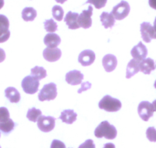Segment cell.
<instances>
[{
    "mask_svg": "<svg viewBox=\"0 0 156 148\" xmlns=\"http://www.w3.org/2000/svg\"><path fill=\"white\" fill-rule=\"evenodd\" d=\"M57 95H58L57 85L55 83H49V84H44V87L39 91L38 99L40 102L51 101L55 99Z\"/></svg>",
    "mask_w": 156,
    "mask_h": 148,
    "instance_id": "cell-3",
    "label": "cell"
},
{
    "mask_svg": "<svg viewBox=\"0 0 156 148\" xmlns=\"http://www.w3.org/2000/svg\"><path fill=\"white\" fill-rule=\"evenodd\" d=\"M41 115H42L41 111H40V110L37 109V108H32L28 109L26 116L27 118H28L30 121L36 122L37 121L38 118L40 117V116Z\"/></svg>",
    "mask_w": 156,
    "mask_h": 148,
    "instance_id": "cell-26",
    "label": "cell"
},
{
    "mask_svg": "<svg viewBox=\"0 0 156 148\" xmlns=\"http://www.w3.org/2000/svg\"><path fill=\"white\" fill-rule=\"evenodd\" d=\"M5 59V52L3 49L0 48V63Z\"/></svg>",
    "mask_w": 156,
    "mask_h": 148,
    "instance_id": "cell-35",
    "label": "cell"
},
{
    "mask_svg": "<svg viewBox=\"0 0 156 148\" xmlns=\"http://www.w3.org/2000/svg\"><path fill=\"white\" fill-rule=\"evenodd\" d=\"M78 148H96L95 144H94V141L91 139H89V140H87L84 143H82L81 145L79 146Z\"/></svg>",
    "mask_w": 156,
    "mask_h": 148,
    "instance_id": "cell-32",
    "label": "cell"
},
{
    "mask_svg": "<svg viewBox=\"0 0 156 148\" xmlns=\"http://www.w3.org/2000/svg\"><path fill=\"white\" fill-rule=\"evenodd\" d=\"M83 79V75L77 70H73L66 74L65 80L69 84L71 85H77L81 84Z\"/></svg>",
    "mask_w": 156,
    "mask_h": 148,
    "instance_id": "cell-14",
    "label": "cell"
},
{
    "mask_svg": "<svg viewBox=\"0 0 156 148\" xmlns=\"http://www.w3.org/2000/svg\"><path fill=\"white\" fill-rule=\"evenodd\" d=\"M57 2H58V3H61V4H64V2L67 1V0H55Z\"/></svg>",
    "mask_w": 156,
    "mask_h": 148,
    "instance_id": "cell-39",
    "label": "cell"
},
{
    "mask_svg": "<svg viewBox=\"0 0 156 148\" xmlns=\"http://www.w3.org/2000/svg\"><path fill=\"white\" fill-rule=\"evenodd\" d=\"M78 17H79L78 13H72L70 11L67 13L66 17L64 18V22L70 29H77L80 28L77 22Z\"/></svg>",
    "mask_w": 156,
    "mask_h": 148,
    "instance_id": "cell-17",
    "label": "cell"
},
{
    "mask_svg": "<svg viewBox=\"0 0 156 148\" xmlns=\"http://www.w3.org/2000/svg\"><path fill=\"white\" fill-rule=\"evenodd\" d=\"M103 66L106 72H111L115 70L117 66V58L115 55L107 54L102 60Z\"/></svg>",
    "mask_w": 156,
    "mask_h": 148,
    "instance_id": "cell-15",
    "label": "cell"
},
{
    "mask_svg": "<svg viewBox=\"0 0 156 148\" xmlns=\"http://www.w3.org/2000/svg\"><path fill=\"white\" fill-rule=\"evenodd\" d=\"M154 87H155L156 88V81H154Z\"/></svg>",
    "mask_w": 156,
    "mask_h": 148,
    "instance_id": "cell-42",
    "label": "cell"
},
{
    "mask_svg": "<svg viewBox=\"0 0 156 148\" xmlns=\"http://www.w3.org/2000/svg\"><path fill=\"white\" fill-rule=\"evenodd\" d=\"M44 29L48 31V32L54 33L55 31H57L58 29V25L56 22L54 21V19H48V20L44 21Z\"/></svg>",
    "mask_w": 156,
    "mask_h": 148,
    "instance_id": "cell-27",
    "label": "cell"
},
{
    "mask_svg": "<svg viewBox=\"0 0 156 148\" xmlns=\"http://www.w3.org/2000/svg\"><path fill=\"white\" fill-rule=\"evenodd\" d=\"M76 117H77V114H76V113L74 112L73 110L67 109L64 110V111L61 112L59 118L64 123L67 124H71L73 122L76 121Z\"/></svg>",
    "mask_w": 156,
    "mask_h": 148,
    "instance_id": "cell-19",
    "label": "cell"
},
{
    "mask_svg": "<svg viewBox=\"0 0 156 148\" xmlns=\"http://www.w3.org/2000/svg\"><path fill=\"white\" fill-rule=\"evenodd\" d=\"M147 55H148V50L142 42H139L137 45L133 47L131 51V55L133 58L139 61L145 59Z\"/></svg>",
    "mask_w": 156,
    "mask_h": 148,
    "instance_id": "cell-11",
    "label": "cell"
},
{
    "mask_svg": "<svg viewBox=\"0 0 156 148\" xmlns=\"http://www.w3.org/2000/svg\"><path fill=\"white\" fill-rule=\"evenodd\" d=\"M153 106V109H154V111H156V100H154V102H153V103L151 104Z\"/></svg>",
    "mask_w": 156,
    "mask_h": 148,
    "instance_id": "cell-38",
    "label": "cell"
},
{
    "mask_svg": "<svg viewBox=\"0 0 156 148\" xmlns=\"http://www.w3.org/2000/svg\"><path fill=\"white\" fill-rule=\"evenodd\" d=\"M43 57L49 62L57 61L61 57V51L58 48H46L43 51Z\"/></svg>",
    "mask_w": 156,
    "mask_h": 148,
    "instance_id": "cell-13",
    "label": "cell"
},
{
    "mask_svg": "<svg viewBox=\"0 0 156 148\" xmlns=\"http://www.w3.org/2000/svg\"><path fill=\"white\" fill-rule=\"evenodd\" d=\"M130 12L129 4L126 1H121L118 5L113 7L111 14L116 20H122L127 17Z\"/></svg>",
    "mask_w": 156,
    "mask_h": 148,
    "instance_id": "cell-5",
    "label": "cell"
},
{
    "mask_svg": "<svg viewBox=\"0 0 156 148\" xmlns=\"http://www.w3.org/2000/svg\"><path fill=\"white\" fill-rule=\"evenodd\" d=\"M94 134L97 138L105 137L109 140H113L116 137L117 131L113 125H111L109 122L105 120L96 128Z\"/></svg>",
    "mask_w": 156,
    "mask_h": 148,
    "instance_id": "cell-1",
    "label": "cell"
},
{
    "mask_svg": "<svg viewBox=\"0 0 156 148\" xmlns=\"http://www.w3.org/2000/svg\"><path fill=\"white\" fill-rule=\"evenodd\" d=\"M0 148H1V146H0Z\"/></svg>",
    "mask_w": 156,
    "mask_h": 148,
    "instance_id": "cell-44",
    "label": "cell"
},
{
    "mask_svg": "<svg viewBox=\"0 0 156 148\" xmlns=\"http://www.w3.org/2000/svg\"><path fill=\"white\" fill-rule=\"evenodd\" d=\"M91 87V84L90 82H88V81H87V82H84L82 84V87L80 89V90H78V93L80 94L81 92L84 91H87L88 90L89 88H90Z\"/></svg>",
    "mask_w": 156,
    "mask_h": 148,
    "instance_id": "cell-34",
    "label": "cell"
},
{
    "mask_svg": "<svg viewBox=\"0 0 156 148\" xmlns=\"http://www.w3.org/2000/svg\"><path fill=\"white\" fill-rule=\"evenodd\" d=\"M31 76L34 77L36 79L39 80V81L46 78V76H47V71L43 67H39V66H35L34 68H31Z\"/></svg>",
    "mask_w": 156,
    "mask_h": 148,
    "instance_id": "cell-24",
    "label": "cell"
},
{
    "mask_svg": "<svg viewBox=\"0 0 156 148\" xmlns=\"http://www.w3.org/2000/svg\"><path fill=\"white\" fill-rule=\"evenodd\" d=\"M99 108L108 112H116L122 108V103L116 98H113L110 95H106L99 103Z\"/></svg>",
    "mask_w": 156,
    "mask_h": 148,
    "instance_id": "cell-2",
    "label": "cell"
},
{
    "mask_svg": "<svg viewBox=\"0 0 156 148\" xmlns=\"http://www.w3.org/2000/svg\"><path fill=\"white\" fill-rule=\"evenodd\" d=\"M51 148H66V146L61 140H54L51 145Z\"/></svg>",
    "mask_w": 156,
    "mask_h": 148,
    "instance_id": "cell-33",
    "label": "cell"
},
{
    "mask_svg": "<svg viewBox=\"0 0 156 148\" xmlns=\"http://www.w3.org/2000/svg\"><path fill=\"white\" fill-rule=\"evenodd\" d=\"M140 71L145 75H150L151 71L155 69V66H154V62L153 59L148 58H145L142 61H140Z\"/></svg>",
    "mask_w": 156,
    "mask_h": 148,
    "instance_id": "cell-18",
    "label": "cell"
},
{
    "mask_svg": "<svg viewBox=\"0 0 156 148\" xmlns=\"http://www.w3.org/2000/svg\"><path fill=\"white\" fill-rule=\"evenodd\" d=\"M4 6V0H0V9L3 7Z\"/></svg>",
    "mask_w": 156,
    "mask_h": 148,
    "instance_id": "cell-41",
    "label": "cell"
},
{
    "mask_svg": "<svg viewBox=\"0 0 156 148\" xmlns=\"http://www.w3.org/2000/svg\"><path fill=\"white\" fill-rule=\"evenodd\" d=\"M103 148H115V146L113 143H107L104 145V147Z\"/></svg>",
    "mask_w": 156,
    "mask_h": 148,
    "instance_id": "cell-37",
    "label": "cell"
},
{
    "mask_svg": "<svg viewBox=\"0 0 156 148\" xmlns=\"http://www.w3.org/2000/svg\"><path fill=\"white\" fill-rule=\"evenodd\" d=\"M155 68H156V65H155Z\"/></svg>",
    "mask_w": 156,
    "mask_h": 148,
    "instance_id": "cell-45",
    "label": "cell"
},
{
    "mask_svg": "<svg viewBox=\"0 0 156 148\" xmlns=\"http://www.w3.org/2000/svg\"><path fill=\"white\" fill-rule=\"evenodd\" d=\"M92 15L93 7L90 6L87 10H83L81 14L79 15V17L77 19L79 26L84 28V29L90 28V26L92 25V19H91Z\"/></svg>",
    "mask_w": 156,
    "mask_h": 148,
    "instance_id": "cell-8",
    "label": "cell"
},
{
    "mask_svg": "<svg viewBox=\"0 0 156 148\" xmlns=\"http://www.w3.org/2000/svg\"><path fill=\"white\" fill-rule=\"evenodd\" d=\"M9 118V112L8 109L5 107L0 108V123L5 122L8 120Z\"/></svg>",
    "mask_w": 156,
    "mask_h": 148,
    "instance_id": "cell-31",
    "label": "cell"
},
{
    "mask_svg": "<svg viewBox=\"0 0 156 148\" xmlns=\"http://www.w3.org/2000/svg\"><path fill=\"white\" fill-rule=\"evenodd\" d=\"M37 16V11L32 7H26L22 12V17L25 22L34 21Z\"/></svg>",
    "mask_w": 156,
    "mask_h": 148,
    "instance_id": "cell-23",
    "label": "cell"
},
{
    "mask_svg": "<svg viewBox=\"0 0 156 148\" xmlns=\"http://www.w3.org/2000/svg\"><path fill=\"white\" fill-rule=\"evenodd\" d=\"M0 137H1V133H0Z\"/></svg>",
    "mask_w": 156,
    "mask_h": 148,
    "instance_id": "cell-43",
    "label": "cell"
},
{
    "mask_svg": "<svg viewBox=\"0 0 156 148\" xmlns=\"http://www.w3.org/2000/svg\"><path fill=\"white\" fill-rule=\"evenodd\" d=\"M5 94L11 103H18L21 99L20 93L13 87H7L5 91Z\"/></svg>",
    "mask_w": 156,
    "mask_h": 148,
    "instance_id": "cell-21",
    "label": "cell"
},
{
    "mask_svg": "<svg viewBox=\"0 0 156 148\" xmlns=\"http://www.w3.org/2000/svg\"><path fill=\"white\" fill-rule=\"evenodd\" d=\"M153 28L154 30V33H155V39H156V18L154 19V26H153Z\"/></svg>",
    "mask_w": 156,
    "mask_h": 148,
    "instance_id": "cell-40",
    "label": "cell"
},
{
    "mask_svg": "<svg viewBox=\"0 0 156 148\" xmlns=\"http://www.w3.org/2000/svg\"><path fill=\"white\" fill-rule=\"evenodd\" d=\"M140 31L144 42L149 43L151 39H155V33L149 22H142L140 26Z\"/></svg>",
    "mask_w": 156,
    "mask_h": 148,
    "instance_id": "cell-10",
    "label": "cell"
},
{
    "mask_svg": "<svg viewBox=\"0 0 156 148\" xmlns=\"http://www.w3.org/2000/svg\"><path fill=\"white\" fill-rule=\"evenodd\" d=\"M140 61H137L136 59H132L128 63L126 67V78H131L132 77L134 76L135 75L138 73L140 70Z\"/></svg>",
    "mask_w": 156,
    "mask_h": 148,
    "instance_id": "cell-20",
    "label": "cell"
},
{
    "mask_svg": "<svg viewBox=\"0 0 156 148\" xmlns=\"http://www.w3.org/2000/svg\"><path fill=\"white\" fill-rule=\"evenodd\" d=\"M61 42L60 36L55 33H48L44 39V43L48 48H57Z\"/></svg>",
    "mask_w": 156,
    "mask_h": 148,
    "instance_id": "cell-16",
    "label": "cell"
},
{
    "mask_svg": "<svg viewBox=\"0 0 156 148\" xmlns=\"http://www.w3.org/2000/svg\"><path fill=\"white\" fill-rule=\"evenodd\" d=\"M9 21L4 15H0V43L6 42L10 37Z\"/></svg>",
    "mask_w": 156,
    "mask_h": 148,
    "instance_id": "cell-9",
    "label": "cell"
},
{
    "mask_svg": "<svg viewBox=\"0 0 156 148\" xmlns=\"http://www.w3.org/2000/svg\"><path fill=\"white\" fill-rule=\"evenodd\" d=\"M64 10L60 6H55L52 8V16L57 21H61L64 17Z\"/></svg>",
    "mask_w": 156,
    "mask_h": 148,
    "instance_id": "cell-28",
    "label": "cell"
},
{
    "mask_svg": "<svg viewBox=\"0 0 156 148\" xmlns=\"http://www.w3.org/2000/svg\"><path fill=\"white\" fill-rule=\"evenodd\" d=\"M15 126H16V124L14 123V121L12 119H9L6 121L0 123V131L4 134H8L14 130Z\"/></svg>",
    "mask_w": 156,
    "mask_h": 148,
    "instance_id": "cell-25",
    "label": "cell"
},
{
    "mask_svg": "<svg viewBox=\"0 0 156 148\" xmlns=\"http://www.w3.org/2000/svg\"><path fill=\"white\" fill-rule=\"evenodd\" d=\"M146 137L151 142H156V130L153 127H150L146 131Z\"/></svg>",
    "mask_w": 156,
    "mask_h": 148,
    "instance_id": "cell-30",
    "label": "cell"
},
{
    "mask_svg": "<svg viewBox=\"0 0 156 148\" xmlns=\"http://www.w3.org/2000/svg\"><path fill=\"white\" fill-rule=\"evenodd\" d=\"M107 0H87L86 3H90L94 5L97 9L103 8L106 6Z\"/></svg>",
    "mask_w": 156,
    "mask_h": 148,
    "instance_id": "cell-29",
    "label": "cell"
},
{
    "mask_svg": "<svg viewBox=\"0 0 156 148\" xmlns=\"http://www.w3.org/2000/svg\"><path fill=\"white\" fill-rule=\"evenodd\" d=\"M96 55L92 50H84L78 56V61L83 66H89L94 62Z\"/></svg>",
    "mask_w": 156,
    "mask_h": 148,
    "instance_id": "cell-12",
    "label": "cell"
},
{
    "mask_svg": "<svg viewBox=\"0 0 156 148\" xmlns=\"http://www.w3.org/2000/svg\"><path fill=\"white\" fill-rule=\"evenodd\" d=\"M138 113H139V117L144 121H148L150 117H152L153 113H154L152 105L146 101L142 102L139 103V107H138Z\"/></svg>",
    "mask_w": 156,
    "mask_h": 148,
    "instance_id": "cell-7",
    "label": "cell"
},
{
    "mask_svg": "<svg viewBox=\"0 0 156 148\" xmlns=\"http://www.w3.org/2000/svg\"><path fill=\"white\" fill-rule=\"evenodd\" d=\"M56 119L51 116H40L37 120V127L42 132L48 133L51 131L55 127Z\"/></svg>",
    "mask_w": 156,
    "mask_h": 148,
    "instance_id": "cell-6",
    "label": "cell"
},
{
    "mask_svg": "<svg viewBox=\"0 0 156 148\" xmlns=\"http://www.w3.org/2000/svg\"><path fill=\"white\" fill-rule=\"evenodd\" d=\"M39 80L36 79L31 75L26 76L22 81V87L26 94H34L38 91Z\"/></svg>",
    "mask_w": 156,
    "mask_h": 148,
    "instance_id": "cell-4",
    "label": "cell"
},
{
    "mask_svg": "<svg viewBox=\"0 0 156 148\" xmlns=\"http://www.w3.org/2000/svg\"><path fill=\"white\" fill-rule=\"evenodd\" d=\"M100 21L105 28H112L115 24V18L111 13L103 12L100 16Z\"/></svg>",
    "mask_w": 156,
    "mask_h": 148,
    "instance_id": "cell-22",
    "label": "cell"
},
{
    "mask_svg": "<svg viewBox=\"0 0 156 148\" xmlns=\"http://www.w3.org/2000/svg\"><path fill=\"white\" fill-rule=\"evenodd\" d=\"M148 3L150 7L156 10V0H148Z\"/></svg>",
    "mask_w": 156,
    "mask_h": 148,
    "instance_id": "cell-36",
    "label": "cell"
}]
</instances>
